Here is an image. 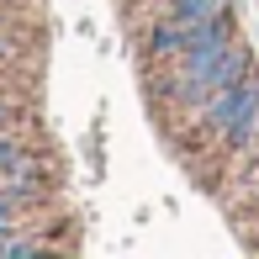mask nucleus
Instances as JSON below:
<instances>
[{"label": "nucleus", "instance_id": "1", "mask_svg": "<svg viewBox=\"0 0 259 259\" xmlns=\"http://www.w3.org/2000/svg\"><path fill=\"white\" fill-rule=\"evenodd\" d=\"M180 64V101L206 106L211 96H222L228 85H238L249 74V53L233 48V42H217V48H191L175 58Z\"/></svg>", "mask_w": 259, "mask_h": 259}, {"label": "nucleus", "instance_id": "2", "mask_svg": "<svg viewBox=\"0 0 259 259\" xmlns=\"http://www.w3.org/2000/svg\"><path fill=\"white\" fill-rule=\"evenodd\" d=\"M206 127L211 133H222L233 148H249L254 133H259V74H243L238 85H228L222 96H211L201 106Z\"/></svg>", "mask_w": 259, "mask_h": 259}, {"label": "nucleus", "instance_id": "3", "mask_svg": "<svg viewBox=\"0 0 259 259\" xmlns=\"http://www.w3.org/2000/svg\"><path fill=\"white\" fill-rule=\"evenodd\" d=\"M32 180H37V164H32V154H27L21 143H11V138H0V185L27 196Z\"/></svg>", "mask_w": 259, "mask_h": 259}, {"label": "nucleus", "instance_id": "4", "mask_svg": "<svg viewBox=\"0 0 259 259\" xmlns=\"http://www.w3.org/2000/svg\"><path fill=\"white\" fill-rule=\"evenodd\" d=\"M148 53H154V58H180L185 53V27L175 16L154 21V32H148Z\"/></svg>", "mask_w": 259, "mask_h": 259}, {"label": "nucleus", "instance_id": "5", "mask_svg": "<svg viewBox=\"0 0 259 259\" xmlns=\"http://www.w3.org/2000/svg\"><path fill=\"white\" fill-rule=\"evenodd\" d=\"M228 11H233V0H169V16H180V21H217Z\"/></svg>", "mask_w": 259, "mask_h": 259}, {"label": "nucleus", "instance_id": "6", "mask_svg": "<svg viewBox=\"0 0 259 259\" xmlns=\"http://www.w3.org/2000/svg\"><path fill=\"white\" fill-rule=\"evenodd\" d=\"M0 122H6V111H0Z\"/></svg>", "mask_w": 259, "mask_h": 259}]
</instances>
